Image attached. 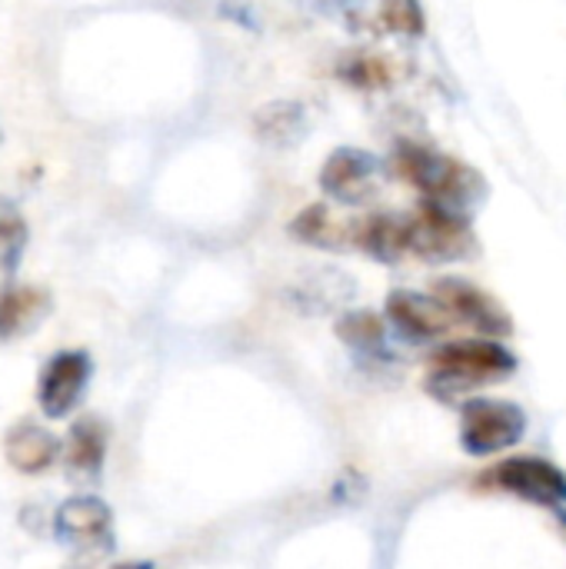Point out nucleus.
<instances>
[{
    "label": "nucleus",
    "mask_w": 566,
    "mask_h": 569,
    "mask_svg": "<svg viewBox=\"0 0 566 569\" xmlns=\"http://www.w3.org/2000/svg\"><path fill=\"white\" fill-rule=\"evenodd\" d=\"M320 190L337 207H367L384 187V163L364 147H337L320 167Z\"/></svg>",
    "instance_id": "nucleus-7"
},
{
    "label": "nucleus",
    "mask_w": 566,
    "mask_h": 569,
    "mask_svg": "<svg viewBox=\"0 0 566 569\" xmlns=\"http://www.w3.org/2000/svg\"><path fill=\"white\" fill-rule=\"evenodd\" d=\"M3 453L10 460L13 470L20 473H40L57 460V437L47 433L37 423H20L7 433L3 440Z\"/></svg>",
    "instance_id": "nucleus-14"
},
{
    "label": "nucleus",
    "mask_w": 566,
    "mask_h": 569,
    "mask_svg": "<svg viewBox=\"0 0 566 569\" xmlns=\"http://www.w3.org/2000/svg\"><path fill=\"white\" fill-rule=\"evenodd\" d=\"M90 373H93V363L83 350H63V353L50 357V363L40 373V387H37L40 410L50 420L67 417L80 403V397L90 383Z\"/></svg>",
    "instance_id": "nucleus-9"
},
{
    "label": "nucleus",
    "mask_w": 566,
    "mask_h": 569,
    "mask_svg": "<svg viewBox=\"0 0 566 569\" xmlns=\"http://www.w3.org/2000/svg\"><path fill=\"white\" fill-rule=\"evenodd\" d=\"M357 250H364L377 263H400L407 253V213L377 210L364 220H357Z\"/></svg>",
    "instance_id": "nucleus-12"
},
{
    "label": "nucleus",
    "mask_w": 566,
    "mask_h": 569,
    "mask_svg": "<svg viewBox=\"0 0 566 569\" xmlns=\"http://www.w3.org/2000/svg\"><path fill=\"white\" fill-rule=\"evenodd\" d=\"M430 293L447 307V313L457 320V327H467L480 337L504 340L514 333V317L507 307L484 287H477L467 277H437L430 283Z\"/></svg>",
    "instance_id": "nucleus-6"
},
{
    "label": "nucleus",
    "mask_w": 566,
    "mask_h": 569,
    "mask_svg": "<svg viewBox=\"0 0 566 569\" xmlns=\"http://www.w3.org/2000/svg\"><path fill=\"white\" fill-rule=\"evenodd\" d=\"M337 77L354 90H387L397 80V70L377 50H347L337 60Z\"/></svg>",
    "instance_id": "nucleus-15"
},
{
    "label": "nucleus",
    "mask_w": 566,
    "mask_h": 569,
    "mask_svg": "<svg viewBox=\"0 0 566 569\" xmlns=\"http://www.w3.org/2000/svg\"><path fill=\"white\" fill-rule=\"evenodd\" d=\"M480 490H497L534 507H566V473L544 457H510L477 477Z\"/></svg>",
    "instance_id": "nucleus-5"
},
{
    "label": "nucleus",
    "mask_w": 566,
    "mask_h": 569,
    "mask_svg": "<svg viewBox=\"0 0 566 569\" xmlns=\"http://www.w3.org/2000/svg\"><path fill=\"white\" fill-rule=\"evenodd\" d=\"M337 337L344 347L367 360H390V323L374 310H350L337 320Z\"/></svg>",
    "instance_id": "nucleus-13"
},
{
    "label": "nucleus",
    "mask_w": 566,
    "mask_h": 569,
    "mask_svg": "<svg viewBox=\"0 0 566 569\" xmlns=\"http://www.w3.org/2000/svg\"><path fill=\"white\" fill-rule=\"evenodd\" d=\"M47 313V293L33 287H13L0 293V337L27 333Z\"/></svg>",
    "instance_id": "nucleus-16"
},
{
    "label": "nucleus",
    "mask_w": 566,
    "mask_h": 569,
    "mask_svg": "<svg viewBox=\"0 0 566 569\" xmlns=\"http://www.w3.org/2000/svg\"><path fill=\"white\" fill-rule=\"evenodd\" d=\"M257 130L274 143H294L297 137H304L307 117L300 103H267L257 117Z\"/></svg>",
    "instance_id": "nucleus-18"
},
{
    "label": "nucleus",
    "mask_w": 566,
    "mask_h": 569,
    "mask_svg": "<svg viewBox=\"0 0 566 569\" xmlns=\"http://www.w3.org/2000/svg\"><path fill=\"white\" fill-rule=\"evenodd\" d=\"M27 243V223L23 217L0 200V270H13Z\"/></svg>",
    "instance_id": "nucleus-19"
},
{
    "label": "nucleus",
    "mask_w": 566,
    "mask_h": 569,
    "mask_svg": "<svg viewBox=\"0 0 566 569\" xmlns=\"http://www.w3.org/2000/svg\"><path fill=\"white\" fill-rule=\"evenodd\" d=\"M517 357L494 337H467V340H450L430 353L427 363V380L424 390L444 403H454L460 397L470 400L487 383H500L514 377Z\"/></svg>",
    "instance_id": "nucleus-2"
},
{
    "label": "nucleus",
    "mask_w": 566,
    "mask_h": 569,
    "mask_svg": "<svg viewBox=\"0 0 566 569\" xmlns=\"http://www.w3.org/2000/svg\"><path fill=\"white\" fill-rule=\"evenodd\" d=\"M390 170L404 183H410L424 200L470 213V217L487 197V177L477 167L430 143L400 140L390 153Z\"/></svg>",
    "instance_id": "nucleus-1"
},
{
    "label": "nucleus",
    "mask_w": 566,
    "mask_h": 569,
    "mask_svg": "<svg viewBox=\"0 0 566 569\" xmlns=\"http://www.w3.org/2000/svg\"><path fill=\"white\" fill-rule=\"evenodd\" d=\"M557 517H560V527L566 530V510H564V507H560V513H557Z\"/></svg>",
    "instance_id": "nucleus-20"
},
{
    "label": "nucleus",
    "mask_w": 566,
    "mask_h": 569,
    "mask_svg": "<svg viewBox=\"0 0 566 569\" xmlns=\"http://www.w3.org/2000/svg\"><path fill=\"white\" fill-rule=\"evenodd\" d=\"M287 233L307 247H317V250H330V253H344V250H354L357 247V220L350 217H340L330 203H310L304 207Z\"/></svg>",
    "instance_id": "nucleus-11"
},
{
    "label": "nucleus",
    "mask_w": 566,
    "mask_h": 569,
    "mask_svg": "<svg viewBox=\"0 0 566 569\" xmlns=\"http://www.w3.org/2000/svg\"><path fill=\"white\" fill-rule=\"evenodd\" d=\"M57 537L63 543L110 550V543H113V513L97 497H73L57 510Z\"/></svg>",
    "instance_id": "nucleus-10"
},
{
    "label": "nucleus",
    "mask_w": 566,
    "mask_h": 569,
    "mask_svg": "<svg viewBox=\"0 0 566 569\" xmlns=\"http://www.w3.org/2000/svg\"><path fill=\"white\" fill-rule=\"evenodd\" d=\"M103 453H107V430H103V423L93 420V417L77 420L73 430H70V443H67V463L73 467V473H83V477L100 473Z\"/></svg>",
    "instance_id": "nucleus-17"
},
{
    "label": "nucleus",
    "mask_w": 566,
    "mask_h": 569,
    "mask_svg": "<svg viewBox=\"0 0 566 569\" xmlns=\"http://www.w3.org/2000/svg\"><path fill=\"white\" fill-rule=\"evenodd\" d=\"M477 233L470 213L424 200L407 213V253L424 263H460L477 257Z\"/></svg>",
    "instance_id": "nucleus-3"
},
{
    "label": "nucleus",
    "mask_w": 566,
    "mask_h": 569,
    "mask_svg": "<svg viewBox=\"0 0 566 569\" xmlns=\"http://www.w3.org/2000/svg\"><path fill=\"white\" fill-rule=\"evenodd\" d=\"M527 413L520 403L500 397H470L460 403V447L467 457H497L527 437Z\"/></svg>",
    "instance_id": "nucleus-4"
},
{
    "label": "nucleus",
    "mask_w": 566,
    "mask_h": 569,
    "mask_svg": "<svg viewBox=\"0 0 566 569\" xmlns=\"http://www.w3.org/2000/svg\"><path fill=\"white\" fill-rule=\"evenodd\" d=\"M384 317H387L390 330L404 343H414V347L437 343L457 327V320L447 313V307L430 290L427 293H420V290H390L387 303H384Z\"/></svg>",
    "instance_id": "nucleus-8"
}]
</instances>
